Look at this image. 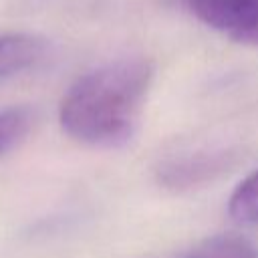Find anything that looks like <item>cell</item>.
Masks as SVG:
<instances>
[{"label":"cell","mask_w":258,"mask_h":258,"mask_svg":"<svg viewBox=\"0 0 258 258\" xmlns=\"http://www.w3.org/2000/svg\"><path fill=\"white\" fill-rule=\"evenodd\" d=\"M228 212L238 222H258V169L242 179L240 185L234 189V194L230 196Z\"/></svg>","instance_id":"7"},{"label":"cell","mask_w":258,"mask_h":258,"mask_svg":"<svg viewBox=\"0 0 258 258\" xmlns=\"http://www.w3.org/2000/svg\"><path fill=\"white\" fill-rule=\"evenodd\" d=\"M173 258H258V254L246 238L234 234H218Z\"/></svg>","instance_id":"5"},{"label":"cell","mask_w":258,"mask_h":258,"mask_svg":"<svg viewBox=\"0 0 258 258\" xmlns=\"http://www.w3.org/2000/svg\"><path fill=\"white\" fill-rule=\"evenodd\" d=\"M234 155L236 153L232 151L216 149V151H196L171 159L159 167V181L173 189L194 187L212 181L234 163Z\"/></svg>","instance_id":"3"},{"label":"cell","mask_w":258,"mask_h":258,"mask_svg":"<svg viewBox=\"0 0 258 258\" xmlns=\"http://www.w3.org/2000/svg\"><path fill=\"white\" fill-rule=\"evenodd\" d=\"M236 42L258 46V0H169Z\"/></svg>","instance_id":"2"},{"label":"cell","mask_w":258,"mask_h":258,"mask_svg":"<svg viewBox=\"0 0 258 258\" xmlns=\"http://www.w3.org/2000/svg\"><path fill=\"white\" fill-rule=\"evenodd\" d=\"M153 64L143 56H125L79 77L58 109L62 131L85 145L119 147L137 129Z\"/></svg>","instance_id":"1"},{"label":"cell","mask_w":258,"mask_h":258,"mask_svg":"<svg viewBox=\"0 0 258 258\" xmlns=\"http://www.w3.org/2000/svg\"><path fill=\"white\" fill-rule=\"evenodd\" d=\"M34 123V111L30 107H8L0 111V157L16 147Z\"/></svg>","instance_id":"6"},{"label":"cell","mask_w":258,"mask_h":258,"mask_svg":"<svg viewBox=\"0 0 258 258\" xmlns=\"http://www.w3.org/2000/svg\"><path fill=\"white\" fill-rule=\"evenodd\" d=\"M46 48V40L34 34H0V81L36 67Z\"/></svg>","instance_id":"4"}]
</instances>
